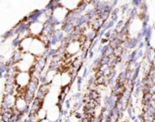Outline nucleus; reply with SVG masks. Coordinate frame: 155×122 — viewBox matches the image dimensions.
Instances as JSON below:
<instances>
[{
  "mask_svg": "<svg viewBox=\"0 0 155 122\" xmlns=\"http://www.w3.org/2000/svg\"><path fill=\"white\" fill-rule=\"evenodd\" d=\"M29 108V104L27 102V101L25 100V97L22 96H17L16 97V101H15V109L20 113V114H25Z\"/></svg>",
  "mask_w": 155,
  "mask_h": 122,
  "instance_id": "1",
  "label": "nucleus"
},
{
  "mask_svg": "<svg viewBox=\"0 0 155 122\" xmlns=\"http://www.w3.org/2000/svg\"><path fill=\"white\" fill-rule=\"evenodd\" d=\"M59 117H60V108L58 105H55L50 108L49 111H47V119L50 120L52 122H58Z\"/></svg>",
  "mask_w": 155,
  "mask_h": 122,
  "instance_id": "2",
  "label": "nucleus"
},
{
  "mask_svg": "<svg viewBox=\"0 0 155 122\" xmlns=\"http://www.w3.org/2000/svg\"><path fill=\"white\" fill-rule=\"evenodd\" d=\"M35 116H36V118H37L39 120H44V119H46V118H47V111L45 110L44 108H42V109H40V110L37 111V113H36Z\"/></svg>",
  "mask_w": 155,
  "mask_h": 122,
  "instance_id": "3",
  "label": "nucleus"
},
{
  "mask_svg": "<svg viewBox=\"0 0 155 122\" xmlns=\"http://www.w3.org/2000/svg\"><path fill=\"white\" fill-rule=\"evenodd\" d=\"M39 122H52L50 120H48L47 118L46 119H44V120H41Z\"/></svg>",
  "mask_w": 155,
  "mask_h": 122,
  "instance_id": "4",
  "label": "nucleus"
}]
</instances>
